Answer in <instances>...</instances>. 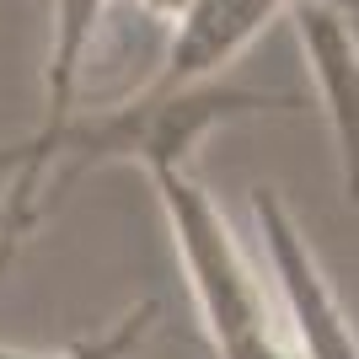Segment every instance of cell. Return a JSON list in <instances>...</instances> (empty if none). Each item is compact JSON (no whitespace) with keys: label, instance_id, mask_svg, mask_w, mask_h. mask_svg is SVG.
<instances>
[{"label":"cell","instance_id":"ba28073f","mask_svg":"<svg viewBox=\"0 0 359 359\" xmlns=\"http://www.w3.org/2000/svg\"><path fill=\"white\" fill-rule=\"evenodd\" d=\"M0 198H6V194H0Z\"/></svg>","mask_w":359,"mask_h":359},{"label":"cell","instance_id":"6da1fadb","mask_svg":"<svg viewBox=\"0 0 359 359\" xmlns=\"http://www.w3.org/2000/svg\"><path fill=\"white\" fill-rule=\"evenodd\" d=\"M295 91H257V86H231V81H204V86L182 91H135L118 107H97V113H75L60 129L48 166L60 161V172L43 182L38 210H54L91 166H145L156 172H188V156L210 129L252 113H300Z\"/></svg>","mask_w":359,"mask_h":359},{"label":"cell","instance_id":"3957f363","mask_svg":"<svg viewBox=\"0 0 359 359\" xmlns=\"http://www.w3.org/2000/svg\"><path fill=\"white\" fill-rule=\"evenodd\" d=\"M252 225H257V241H263V257H269L290 344L300 348V359H359V332L348 322L332 279L322 273L311 241L300 236L295 215L285 210V198L263 182L252 188Z\"/></svg>","mask_w":359,"mask_h":359},{"label":"cell","instance_id":"52a82bcc","mask_svg":"<svg viewBox=\"0 0 359 359\" xmlns=\"http://www.w3.org/2000/svg\"><path fill=\"white\" fill-rule=\"evenodd\" d=\"M344 16H348V11H344ZM348 22H354V32H359V16H348Z\"/></svg>","mask_w":359,"mask_h":359},{"label":"cell","instance_id":"5b68a950","mask_svg":"<svg viewBox=\"0 0 359 359\" xmlns=\"http://www.w3.org/2000/svg\"><path fill=\"white\" fill-rule=\"evenodd\" d=\"M279 11H290V0H188V11L177 16V32L166 43V65L156 70L150 86L156 91H182L220 81V70L269 27Z\"/></svg>","mask_w":359,"mask_h":359},{"label":"cell","instance_id":"277c9868","mask_svg":"<svg viewBox=\"0 0 359 359\" xmlns=\"http://www.w3.org/2000/svg\"><path fill=\"white\" fill-rule=\"evenodd\" d=\"M290 16H295L300 48L311 60L316 91H322L332 140H338L344 194H348V204H359V32L327 0H295Z\"/></svg>","mask_w":359,"mask_h":359},{"label":"cell","instance_id":"8992f818","mask_svg":"<svg viewBox=\"0 0 359 359\" xmlns=\"http://www.w3.org/2000/svg\"><path fill=\"white\" fill-rule=\"evenodd\" d=\"M156 316H161V300H140L135 311H123L118 322L97 338H81V344L60 348V354H32V348H0V359H129L140 344H145V332L156 327Z\"/></svg>","mask_w":359,"mask_h":359},{"label":"cell","instance_id":"7a4b0ae2","mask_svg":"<svg viewBox=\"0 0 359 359\" xmlns=\"http://www.w3.org/2000/svg\"><path fill=\"white\" fill-rule=\"evenodd\" d=\"M150 182H156V198L166 210L172 241H177L210 354L215 359H300V348L290 344L279 300H269L263 279L252 273V263L241 252V241L231 236L220 204L188 172H156Z\"/></svg>","mask_w":359,"mask_h":359}]
</instances>
